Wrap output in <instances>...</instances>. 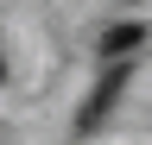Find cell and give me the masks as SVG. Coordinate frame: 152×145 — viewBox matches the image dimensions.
Listing matches in <instances>:
<instances>
[{
    "label": "cell",
    "mask_w": 152,
    "mask_h": 145,
    "mask_svg": "<svg viewBox=\"0 0 152 145\" xmlns=\"http://www.w3.org/2000/svg\"><path fill=\"white\" fill-rule=\"evenodd\" d=\"M127 50H146V25H108L102 32V57H127Z\"/></svg>",
    "instance_id": "cell-2"
},
{
    "label": "cell",
    "mask_w": 152,
    "mask_h": 145,
    "mask_svg": "<svg viewBox=\"0 0 152 145\" xmlns=\"http://www.w3.org/2000/svg\"><path fill=\"white\" fill-rule=\"evenodd\" d=\"M0 82H7V63H0Z\"/></svg>",
    "instance_id": "cell-3"
},
{
    "label": "cell",
    "mask_w": 152,
    "mask_h": 145,
    "mask_svg": "<svg viewBox=\"0 0 152 145\" xmlns=\"http://www.w3.org/2000/svg\"><path fill=\"white\" fill-rule=\"evenodd\" d=\"M121 82H127V57H108V76H102V88L89 95V107H83V126H95L114 107V95H121Z\"/></svg>",
    "instance_id": "cell-1"
}]
</instances>
